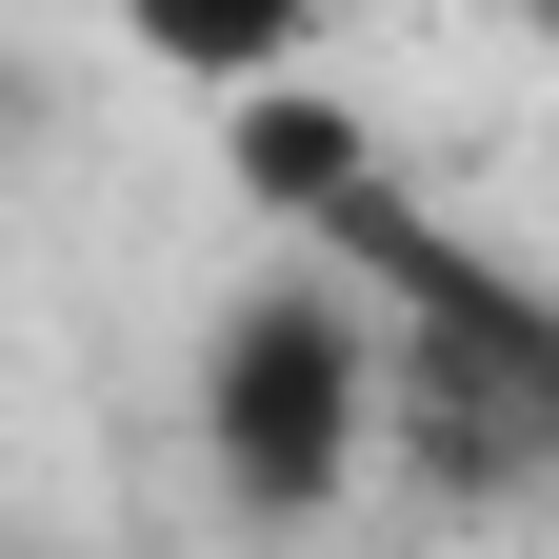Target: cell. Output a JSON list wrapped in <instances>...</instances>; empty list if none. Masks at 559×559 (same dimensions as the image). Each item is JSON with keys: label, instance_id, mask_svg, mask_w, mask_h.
Here are the masks:
<instances>
[{"label": "cell", "instance_id": "277c9868", "mask_svg": "<svg viewBox=\"0 0 559 559\" xmlns=\"http://www.w3.org/2000/svg\"><path fill=\"white\" fill-rule=\"evenodd\" d=\"M120 40L160 81H200V100H260V81L320 60V0H120Z\"/></svg>", "mask_w": 559, "mask_h": 559}, {"label": "cell", "instance_id": "6da1fadb", "mask_svg": "<svg viewBox=\"0 0 559 559\" xmlns=\"http://www.w3.org/2000/svg\"><path fill=\"white\" fill-rule=\"evenodd\" d=\"M180 440H200V500L240 539H320L360 479H400V320L360 260L280 240L180 360Z\"/></svg>", "mask_w": 559, "mask_h": 559}, {"label": "cell", "instance_id": "3957f363", "mask_svg": "<svg viewBox=\"0 0 559 559\" xmlns=\"http://www.w3.org/2000/svg\"><path fill=\"white\" fill-rule=\"evenodd\" d=\"M221 160H240V200H260L280 240H340V221L400 180V160H380V120L340 100V81H260V100H221Z\"/></svg>", "mask_w": 559, "mask_h": 559}, {"label": "cell", "instance_id": "5b68a950", "mask_svg": "<svg viewBox=\"0 0 559 559\" xmlns=\"http://www.w3.org/2000/svg\"><path fill=\"white\" fill-rule=\"evenodd\" d=\"M520 21H539V40H559V0H520Z\"/></svg>", "mask_w": 559, "mask_h": 559}, {"label": "cell", "instance_id": "7a4b0ae2", "mask_svg": "<svg viewBox=\"0 0 559 559\" xmlns=\"http://www.w3.org/2000/svg\"><path fill=\"white\" fill-rule=\"evenodd\" d=\"M320 260H360L380 320H400V479H419V500H460V520L539 500V479H559V300H539L520 260L440 240L400 180H380Z\"/></svg>", "mask_w": 559, "mask_h": 559}]
</instances>
